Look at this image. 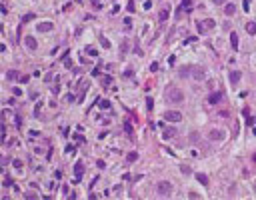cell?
Here are the masks:
<instances>
[{
	"label": "cell",
	"instance_id": "37",
	"mask_svg": "<svg viewBox=\"0 0 256 200\" xmlns=\"http://www.w3.org/2000/svg\"><path fill=\"white\" fill-rule=\"evenodd\" d=\"M150 70L156 72V70H158V62H152V64H150Z\"/></svg>",
	"mask_w": 256,
	"mask_h": 200
},
{
	"label": "cell",
	"instance_id": "5",
	"mask_svg": "<svg viewBox=\"0 0 256 200\" xmlns=\"http://www.w3.org/2000/svg\"><path fill=\"white\" fill-rule=\"evenodd\" d=\"M164 120H168V122H180L182 120V114L176 112V110H168V112H164Z\"/></svg>",
	"mask_w": 256,
	"mask_h": 200
},
{
	"label": "cell",
	"instance_id": "1",
	"mask_svg": "<svg viewBox=\"0 0 256 200\" xmlns=\"http://www.w3.org/2000/svg\"><path fill=\"white\" fill-rule=\"evenodd\" d=\"M166 98H168L170 102H176V104H180V102L184 100V92H182L180 88H174V86H170V88L166 90Z\"/></svg>",
	"mask_w": 256,
	"mask_h": 200
},
{
	"label": "cell",
	"instance_id": "16",
	"mask_svg": "<svg viewBox=\"0 0 256 200\" xmlns=\"http://www.w3.org/2000/svg\"><path fill=\"white\" fill-rule=\"evenodd\" d=\"M18 76H20V74H18L16 70H8V72H6V78L10 80V82H14V80H18Z\"/></svg>",
	"mask_w": 256,
	"mask_h": 200
},
{
	"label": "cell",
	"instance_id": "32",
	"mask_svg": "<svg viewBox=\"0 0 256 200\" xmlns=\"http://www.w3.org/2000/svg\"><path fill=\"white\" fill-rule=\"evenodd\" d=\"M196 26H198V32H200V34H204V30H206V28H204V24H202V22H198Z\"/></svg>",
	"mask_w": 256,
	"mask_h": 200
},
{
	"label": "cell",
	"instance_id": "38",
	"mask_svg": "<svg viewBox=\"0 0 256 200\" xmlns=\"http://www.w3.org/2000/svg\"><path fill=\"white\" fill-rule=\"evenodd\" d=\"M24 198H38V196H36L34 192H26V194H24Z\"/></svg>",
	"mask_w": 256,
	"mask_h": 200
},
{
	"label": "cell",
	"instance_id": "9",
	"mask_svg": "<svg viewBox=\"0 0 256 200\" xmlns=\"http://www.w3.org/2000/svg\"><path fill=\"white\" fill-rule=\"evenodd\" d=\"M52 28H54V24H52V22H40V24L36 26V30H38V32H50Z\"/></svg>",
	"mask_w": 256,
	"mask_h": 200
},
{
	"label": "cell",
	"instance_id": "31",
	"mask_svg": "<svg viewBox=\"0 0 256 200\" xmlns=\"http://www.w3.org/2000/svg\"><path fill=\"white\" fill-rule=\"evenodd\" d=\"M124 130H126V132H132V124H130L128 120H124Z\"/></svg>",
	"mask_w": 256,
	"mask_h": 200
},
{
	"label": "cell",
	"instance_id": "4",
	"mask_svg": "<svg viewBox=\"0 0 256 200\" xmlns=\"http://www.w3.org/2000/svg\"><path fill=\"white\" fill-rule=\"evenodd\" d=\"M208 138H210V140H224L226 134H224V130H220V128H212V130L208 132Z\"/></svg>",
	"mask_w": 256,
	"mask_h": 200
},
{
	"label": "cell",
	"instance_id": "36",
	"mask_svg": "<svg viewBox=\"0 0 256 200\" xmlns=\"http://www.w3.org/2000/svg\"><path fill=\"white\" fill-rule=\"evenodd\" d=\"M242 8L248 12V8H250V2H248V0H244V2H242Z\"/></svg>",
	"mask_w": 256,
	"mask_h": 200
},
{
	"label": "cell",
	"instance_id": "17",
	"mask_svg": "<svg viewBox=\"0 0 256 200\" xmlns=\"http://www.w3.org/2000/svg\"><path fill=\"white\" fill-rule=\"evenodd\" d=\"M196 180H198L202 186H208V176H206V174H196Z\"/></svg>",
	"mask_w": 256,
	"mask_h": 200
},
{
	"label": "cell",
	"instance_id": "46",
	"mask_svg": "<svg viewBox=\"0 0 256 200\" xmlns=\"http://www.w3.org/2000/svg\"><path fill=\"white\" fill-rule=\"evenodd\" d=\"M254 192H256V184H254Z\"/></svg>",
	"mask_w": 256,
	"mask_h": 200
},
{
	"label": "cell",
	"instance_id": "33",
	"mask_svg": "<svg viewBox=\"0 0 256 200\" xmlns=\"http://www.w3.org/2000/svg\"><path fill=\"white\" fill-rule=\"evenodd\" d=\"M4 186H12V178H10V176L4 178Z\"/></svg>",
	"mask_w": 256,
	"mask_h": 200
},
{
	"label": "cell",
	"instance_id": "10",
	"mask_svg": "<svg viewBox=\"0 0 256 200\" xmlns=\"http://www.w3.org/2000/svg\"><path fill=\"white\" fill-rule=\"evenodd\" d=\"M24 44H26L28 50H36V46H38V42L32 38V36H26V38H24Z\"/></svg>",
	"mask_w": 256,
	"mask_h": 200
},
{
	"label": "cell",
	"instance_id": "42",
	"mask_svg": "<svg viewBox=\"0 0 256 200\" xmlns=\"http://www.w3.org/2000/svg\"><path fill=\"white\" fill-rule=\"evenodd\" d=\"M74 152V146H66V154H72Z\"/></svg>",
	"mask_w": 256,
	"mask_h": 200
},
{
	"label": "cell",
	"instance_id": "35",
	"mask_svg": "<svg viewBox=\"0 0 256 200\" xmlns=\"http://www.w3.org/2000/svg\"><path fill=\"white\" fill-rule=\"evenodd\" d=\"M126 50H128V44H126V42H122V48H120V54H126Z\"/></svg>",
	"mask_w": 256,
	"mask_h": 200
},
{
	"label": "cell",
	"instance_id": "8",
	"mask_svg": "<svg viewBox=\"0 0 256 200\" xmlns=\"http://www.w3.org/2000/svg\"><path fill=\"white\" fill-rule=\"evenodd\" d=\"M168 16H170V6H164V8L158 12V20H160V22H166Z\"/></svg>",
	"mask_w": 256,
	"mask_h": 200
},
{
	"label": "cell",
	"instance_id": "45",
	"mask_svg": "<svg viewBox=\"0 0 256 200\" xmlns=\"http://www.w3.org/2000/svg\"><path fill=\"white\" fill-rule=\"evenodd\" d=\"M74 2H76V4H82V0H74Z\"/></svg>",
	"mask_w": 256,
	"mask_h": 200
},
{
	"label": "cell",
	"instance_id": "28",
	"mask_svg": "<svg viewBox=\"0 0 256 200\" xmlns=\"http://www.w3.org/2000/svg\"><path fill=\"white\" fill-rule=\"evenodd\" d=\"M180 172H182V174H190V166L182 164V166H180Z\"/></svg>",
	"mask_w": 256,
	"mask_h": 200
},
{
	"label": "cell",
	"instance_id": "24",
	"mask_svg": "<svg viewBox=\"0 0 256 200\" xmlns=\"http://www.w3.org/2000/svg\"><path fill=\"white\" fill-rule=\"evenodd\" d=\"M202 24H204V28H214V20H212V18H208V20H204Z\"/></svg>",
	"mask_w": 256,
	"mask_h": 200
},
{
	"label": "cell",
	"instance_id": "19",
	"mask_svg": "<svg viewBox=\"0 0 256 200\" xmlns=\"http://www.w3.org/2000/svg\"><path fill=\"white\" fill-rule=\"evenodd\" d=\"M98 106H100L102 110H110V106H112V104H110V100H100V102H98Z\"/></svg>",
	"mask_w": 256,
	"mask_h": 200
},
{
	"label": "cell",
	"instance_id": "39",
	"mask_svg": "<svg viewBox=\"0 0 256 200\" xmlns=\"http://www.w3.org/2000/svg\"><path fill=\"white\" fill-rule=\"evenodd\" d=\"M188 198H194V200H198V198H200V196H198L196 192H188Z\"/></svg>",
	"mask_w": 256,
	"mask_h": 200
},
{
	"label": "cell",
	"instance_id": "6",
	"mask_svg": "<svg viewBox=\"0 0 256 200\" xmlns=\"http://www.w3.org/2000/svg\"><path fill=\"white\" fill-rule=\"evenodd\" d=\"M74 174H76L74 182H80V180H82V174H84V164H82V162H76V164H74Z\"/></svg>",
	"mask_w": 256,
	"mask_h": 200
},
{
	"label": "cell",
	"instance_id": "34",
	"mask_svg": "<svg viewBox=\"0 0 256 200\" xmlns=\"http://www.w3.org/2000/svg\"><path fill=\"white\" fill-rule=\"evenodd\" d=\"M76 142H80V144H84V142H86V138H84V136H80V134H76Z\"/></svg>",
	"mask_w": 256,
	"mask_h": 200
},
{
	"label": "cell",
	"instance_id": "22",
	"mask_svg": "<svg viewBox=\"0 0 256 200\" xmlns=\"http://www.w3.org/2000/svg\"><path fill=\"white\" fill-rule=\"evenodd\" d=\"M182 10H192V0H182Z\"/></svg>",
	"mask_w": 256,
	"mask_h": 200
},
{
	"label": "cell",
	"instance_id": "40",
	"mask_svg": "<svg viewBox=\"0 0 256 200\" xmlns=\"http://www.w3.org/2000/svg\"><path fill=\"white\" fill-rule=\"evenodd\" d=\"M124 26H126V28L132 26V20H130V18H124Z\"/></svg>",
	"mask_w": 256,
	"mask_h": 200
},
{
	"label": "cell",
	"instance_id": "25",
	"mask_svg": "<svg viewBox=\"0 0 256 200\" xmlns=\"http://www.w3.org/2000/svg\"><path fill=\"white\" fill-rule=\"evenodd\" d=\"M146 108H148V110H152V108H154V100H152L150 96L146 98Z\"/></svg>",
	"mask_w": 256,
	"mask_h": 200
},
{
	"label": "cell",
	"instance_id": "18",
	"mask_svg": "<svg viewBox=\"0 0 256 200\" xmlns=\"http://www.w3.org/2000/svg\"><path fill=\"white\" fill-rule=\"evenodd\" d=\"M246 32L248 34H256V22H246Z\"/></svg>",
	"mask_w": 256,
	"mask_h": 200
},
{
	"label": "cell",
	"instance_id": "27",
	"mask_svg": "<svg viewBox=\"0 0 256 200\" xmlns=\"http://www.w3.org/2000/svg\"><path fill=\"white\" fill-rule=\"evenodd\" d=\"M12 166H14L16 170H20V168H22V162H20L18 158H14V160H12Z\"/></svg>",
	"mask_w": 256,
	"mask_h": 200
},
{
	"label": "cell",
	"instance_id": "11",
	"mask_svg": "<svg viewBox=\"0 0 256 200\" xmlns=\"http://www.w3.org/2000/svg\"><path fill=\"white\" fill-rule=\"evenodd\" d=\"M222 96H224L222 92H212V94L208 96V102H210V104H218V102L222 100Z\"/></svg>",
	"mask_w": 256,
	"mask_h": 200
},
{
	"label": "cell",
	"instance_id": "3",
	"mask_svg": "<svg viewBox=\"0 0 256 200\" xmlns=\"http://www.w3.org/2000/svg\"><path fill=\"white\" fill-rule=\"evenodd\" d=\"M190 76L198 82H202V80H206V70L202 66H190Z\"/></svg>",
	"mask_w": 256,
	"mask_h": 200
},
{
	"label": "cell",
	"instance_id": "41",
	"mask_svg": "<svg viewBox=\"0 0 256 200\" xmlns=\"http://www.w3.org/2000/svg\"><path fill=\"white\" fill-rule=\"evenodd\" d=\"M152 8V2H144V10H150Z\"/></svg>",
	"mask_w": 256,
	"mask_h": 200
},
{
	"label": "cell",
	"instance_id": "2",
	"mask_svg": "<svg viewBox=\"0 0 256 200\" xmlns=\"http://www.w3.org/2000/svg\"><path fill=\"white\" fill-rule=\"evenodd\" d=\"M156 192H158V196H170L172 194V184L168 180H160V182L156 184Z\"/></svg>",
	"mask_w": 256,
	"mask_h": 200
},
{
	"label": "cell",
	"instance_id": "13",
	"mask_svg": "<svg viewBox=\"0 0 256 200\" xmlns=\"http://www.w3.org/2000/svg\"><path fill=\"white\" fill-rule=\"evenodd\" d=\"M230 44H232V50H238V34L236 32H230Z\"/></svg>",
	"mask_w": 256,
	"mask_h": 200
},
{
	"label": "cell",
	"instance_id": "29",
	"mask_svg": "<svg viewBox=\"0 0 256 200\" xmlns=\"http://www.w3.org/2000/svg\"><path fill=\"white\" fill-rule=\"evenodd\" d=\"M32 18H34V14H24V18H22V22L26 24V22H30Z\"/></svg>",
	"mask_w": 256,
	"mask_h": 200
},
{
	"label": "cell",
	"instance_id": "20",
	"mask_svg": "<svg viewBox=\"0 0 256 200\" xmlns=\"http://www.w3.org/2000/svg\"><path fill=\"white\" fill-rule=\"evenodd\" d=\"M98 40H100V44H102L104 48H110V42H108V38H106V36H102V34H98Z\"/></svg>",
	"mask_w": 256,
	"mask_h": 200
},
{
	"label": "cell",
	"instance_id": "12",
	"mask_svg": "<svg viewBox=\"0 0 256 200\" xmlns=\"http://www.w3.org/2000/svg\"><path fill=\"white\" fill-rule=\"evenodd\" d=\"M234 12H236V4H232V2L224 4V14H226V16H232Z\"/></svg>",
	"mask_w": 256,
	"mask_h": 200
},
{
	"label": "cell",
	"instance_id": "21",
	"mask_svg": "<svg viewBox=\"0 0 256 200\" xmlns=\"http://www.w3.org/2000/svg\"><path fill=\"white\" fill-rule=\"evenodd\" d=\"M86 54H88V56H98V50L92 48V46H86Z\"/></svg>",
	"mask_w": 256,
	"mask_h": 200
},
{
	"label": "cell",
	"instance_id": "14",
	"mask_svg": "<svg viewBox=\"0 0 256 200\" xmlns=\"http://www.w3.org/2000/svg\"><path fill=\"white\" fill-rule=\"evenodd\" d=\"M240 76H242V74H240V70H232V72H230V82H232V84H236V82L240 80Z\"/></svg>",
	"mask_w": 256,
	"mask_h": 200
},
{
	"label": "cell",
	"instance_id": "23",
	"mask_svg": "<svg viewBox=\"0 0 256 200\" xmlns=\"http://www.w3.org/2000/svg\"><path fill=\"white\" fill-rule=\"evenodd\" d=\"M126 160L128 162H136V160H138V152H128Z\"/></svg>",
	"mask_w": 256,
	"mask_h": 200
},
{
	"label": "cell",
	"instance_id": "30",
	"mask_svg": "<svg viewBox=\"0 0 256 200\" xmlns=\"http://www.w3.org/2000/svg\"><path fill=\"white\" fill-rule=\"evenodd\" d=\"M92 8H96V10L102 8V2H100V0H92Z\"/></svg>",
	"mask_w": 256,
	"mask_h": 200
},
{
	"label": "cell",
	"instance_id": "44",
	"mask_svg": "<svg viewBox=\"0 0 256 200\" xmlns=\"http://www.w3.org/2000/svg\"><path fill=\"white\" fill-rule=\"evenodd\" d=\"M252 160H254V162H256V152H254V154H252Z\"/></svg>",
	"mask_w": 256,
	"mask_h": 200
},
{
	"label": "cell",
	"instance_id": "15",
	"mask_svg": "<svg viewBox=\"0 0 256 200\" xmlns=\"http://www.w3.org/2000/svg\"><path fill=\"white\" fill-rule=\"evenodd\" d=\"M178 76H180V78H186V76H190V66H182V68L178 70Z\"/></svg>",
	"mask_w": 256,
	"mask_h": 200
},
{
	"label": "cell",
	"instance_id": "26",
	"mask_svg": "<svg viewBox=\"0 0 256 200\" xmlns=\"http://www.w3.org/2000/svg\"><path fill=\"white\" fill-rule=\"evenodd\" d=\"M126 8H128V12H134V10H136V6H134V0H128Z\"/></svg>",
	"mask_w": 256,
	"mask_h": 200
},
{
	"label": "cell",
	"instance_id": "43",
	"mask_svg": "<svg viewBox=\"0 0 256 200\" xmlns=\"http://www.w3.org/2000/svg\"><path fill=\"white\" fill-rule=\"evenodd\" d=\"M214 4H216V6H222V4H224V0H212Z\"/></svg>",
	"mask_w": 256,
	"mask_h": 200
},
{
	"label": "cell",
	"instance_id": "7",
	"mask_svg": "<svg viewBox=\"0 0 256 200\" xmlns=\"http://www.w3.org/2000/svg\"><path fill=\"white\" fill-rule=\"evenodd\" d=\"M176 134H178L176 128H164V130H162V138H164V140H170V138H174Z\"/></svg>",
	"mask_w": 256,
	"mask_h": 200
}]
</instances>
